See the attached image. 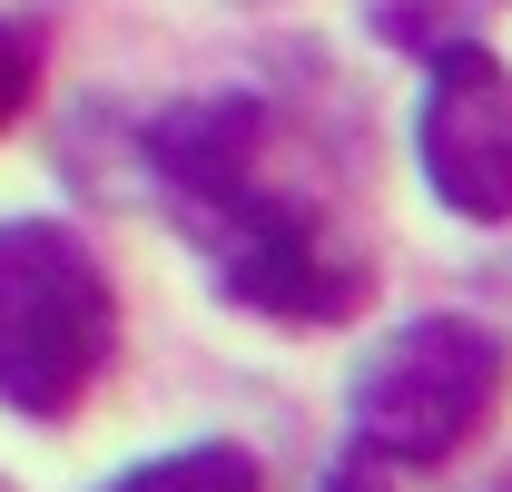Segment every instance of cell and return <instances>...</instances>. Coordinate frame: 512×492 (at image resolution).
I'll return each instance as SVG.
<instances>
[{"label":"cell","instance_id":"3957f363","mask_svg":"<svg viewBox=\"0 0 512 492\" xmlns=\"http://www.w3.org/2000/svg\"><path fill=\"white\" fill-rule=\"evenodd\" d=\"M512 384V345L473 315H414L394 345L365 355L355 374V453L375 463H453L473 433L493 424Z\"/></svg>","mask_w":512,"mask_h":492},{"label":"cell","instance_id":"277c9868","mask_svg":"<svg viewBox=\"0 0 512 492\" xmlns=\"http://www.w3.org/2000/svg\"><path fill=\"white\" fill-rule=\"evenodd\" d=\"M414 158H424V187L453 217H473V227L512 217V69L483 40H434Z\"/></svg>","mask_w":512,"mask_h":492},{"label":"cell","instance_id":"52a82bcc","mask_svg":"<svg viewBox=\"0 0 512 492\" xmlns=\"http://www.w3.org/2000/svg\"><path fill=\"white\" fill-rule=\"evenodd\" d=\"M325 492H394V483H384V463H375V453H345V463L325 473Z\"/></svg>","mask_w":512,"mask_h":492},{"label":"cell","instance_id":"ba28073f","mask_svg":"<svg viewBox=\"0 0 512 492\" xmlns=\"http://www.w3.org/2000/svg\"><path fill=\"white\" fill-rule=\"evenodd\" d=\"M0 492H10V483H0Z\"/></svg>","mask_w":512,"mask_h":492},{"label":"cell","instance_id":"5b68a950","mask_svg":"<svg viewBox=\"0 0 512 492\" xmlns=\"http://www.w3.org/2000/svg\"><path fill=\"white\" fill-rule=\"evenodd\" d=\"M109 492H266L237 443H188V453H158V463H128Z\"/></svg>","mask_w":512,"mask_h":492},{"label":"cell","instance_id":"8992f818","mask_svg":"<svg viewBox=\"0 0 512 492\" xmlns=\"http://www.w3.org/2000/svg\"><path fill=\"white\" fill-rule=\"evenodd\" d=\"M30 89H40V30H20V20H0V128L30 109Z\"/></svg>","mask_w":512,"mask_h":492},{"label":"cell","instance_id":"6da1fadb","mask_svg":"<svg viewBox=\"0 0 512 492\" xmlns=\"http://www.w3.org/2000/svg\"><path fill=\"white\" fill-rule=\"evenodd\" d=\"M148 168H158L168 207L188 217V237L207 246V266L237 306L286 315V325H335V315L365 306V266L266 178V109L247 89L168 109L148 128Z\"/></svg>","mask_w":512,"mask_h":492},{"label":"cell","instance_id":"7a4b0ae2","mask_svg":"<svg viewBox=\"0 0 512 492\" xmlns=\"http://www.w3.org/2000/svg\"><path fill=\"white\" fill-rule=\"evenodd\" d=\"M109 345H119V296L99 256L60 217H10L0 227V404H20L30 424H69Z\"/></svg>","mask_w":512,"mask_h":492}]
</instances>
